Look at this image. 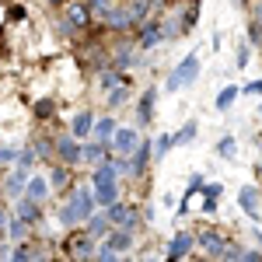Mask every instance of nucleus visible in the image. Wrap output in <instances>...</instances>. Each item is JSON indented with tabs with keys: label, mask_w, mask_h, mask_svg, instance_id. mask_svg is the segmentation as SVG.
I'll return each instance as SVG.
<instances>
[{
	"label": "nucleus",
	"mask_w": 262,
	"mask_h": 262,
	"mask_svg": "<svg viewBox=\"0 0 262 262\" xmlns=\"http://www.w3.org/2000/svg\"><path fill=\"white\" fill-rule=\"evenodd\" d=\"M7 238H11V242H25V238H28V224L21 221V217H14V221L7 224Z\"/></svg>",
	"instance_id": "29"
},
{
	"label": "nucleus",
	"mask_w": 262,
	"mask_h": 262,
	"mask_svg": "<svg viewBox=\"0 0 262 262\" xmlns=\"http://www.w3.org/2000/svg\"><path fill=\"white\" fill-rule=\"evenodd\" d=\"M150 7H154L150 0H129V4H126V11H129V21H133V28H137L140 21L150 18Z\"/></svg>",
	"instance_id": "23"
},
{
	"label": "nucleus",
	"mask_w": 262,
	"mask_h": 262,
	"mask_svg": "<svg viewBox=\"0 0 262 262\" xmlns=\"http://www.w3.org/2000/svg\"><path fill=\"white\" fill-rule=\"evenodd\" d=\"M0 196H4V182H0Z\"/></svg>",
	"instance_id": "48"
},
{
	"label": "nucleus",
	"mask_w": 262,
	"mask_h": 262,
	"mask_svg": "<svg viewBox=\"0 0 262 262\" xmlns=\"http://www.w3.org/2000/svg\"><path fill=\"white\" fill-rule=\"evenodd\" d=\"M196 248V234L192 231H175V238L168 242V259H185Z\"/></svg>",
	"instance_id": "10"
},
{
	"label": "nucleus",
	"mask_w": 262,
	"mask_h": 262,
	"mask_svg": "<svg viewBox=\"0 0 262 262\" xmlns=\"http://www.w3.org/2000/svg\"><path fill=\"white\" fill-rule=\"evenodd\" d=\"M105 158H108V140H95V143H84V147H81V161L91 164V168L101 164Z\"/></svg>",
	"instance_id": "14"
},
{
	"label": "nucleus",
	"mask_w": 262,
	"mask_h": 262,
	"mask_svg": "<svg viewBox=\"0 0 262 262\" xmlns=\"http://www.w3.org/2000/svg\"><path fill=\"white\" fill-rule=\"evenodd\" d=\"M70 182H74V175H70V164H53V171H49V189L53 192H67L70 189Z\"/></svg>",
	"instance_id": "15"
},
{
	"label": "nucleus",
	"mask_w": 262,
	"mask_h": 262,
	"mask_svg": "<svg viewBox=\"0 0 262 262\" xmlns=\"http://www.w3.org/2000/svg\"><path fill=\"white\" fill-rule=\"evenodd\" d=\"M88 234H91V238H95V242H101V238H105V234H108V227H112V224H108V213H105V210H95V213H91V217H88Z\"/></svg>",
	"instance_id": "18"
},
{
	"label": "nucleus",
	"mask_w": 262,
	"mask_h": 262,
	"mask_svg": "<svg viewBox=\"0 0 262 262\" xmlns=\"http://www.w3.org/2000/svg\"><path fill=\"white\" fill-rule=\"evenodd\" d=\"M56 158H60L63 164H81V140L74 137V133H67V137H60L56 140Z\"/></svg>",
	"instance_id": "9"
},
{
	"label": "nucleus",
	"mask_w": 262,
	"mask_h": 262,
	"mask_svg": "<svg viewBox=\"0 0 262 262\" xmlns=\"http://www.w3.org/2000/svg\"><path fill=\"white\" fill-rule=\"evenodd\" d=\"M39 252L32 248V245H25V242H14V248H11V259L14 262H25V259H35Z\"/></svg>",
	"instance_id": "31"
},
{
	"label": "nucleus",
	"mask_w": 262,
	"mask_h": 262,
	"mask_svg": "<svg viewBox=\"0 0 262 262\" xmlns=\"http://www.w3.org/2000/svg\"><path fill=\"white\" fill-rule=\"evenodd\" d=\"M25 182H28V171H25V168H14V171L4 179V192H7V196H21V192H25Z\"/></svg>",
	"instance_id": "21"
},
{
	"label": "nucleus",
	"mask_w": 262,
	"mask_h": 262,
	"mask_svg": "<svg viewBox=\"0 0 262 262\" xmlns=\"http://www.w3.org/2000/svg\"><path fill=\"white\" fill-rule=\"evenodd\" d=\"M35 161H39L35 147H21V150H18V168H25V171H28V168H32Z\"/></svg>",
	"instance_id": "33"
},
{
	"label": "nucleus",
	"mask_w": 262,
	"mask_h": 262,
	"mask_svg": "<svg viewBox=\"0 0 262 262\" xmlns=\"http://www.w3.org/2000/svg\"><path fill=\"white\" fill-rule=\"evenodd\" d=\"M35 116H39V119H49V116H53V101L39 98V101H35Z\"/></svg>",
	"instance_id": "39"
},
{
	"label": "nucleus",
	"mask_w": 262,
	"mask_h": 262,
	"mask_svg": "<svg viewBox=\"0 0 262 262\" xmlns=\"http://www.w3.org/2000/svg\"><path fill=\"white\" fill-rule=\"evenodd\" d=\"M217 154H221V158H227V161H231V158H234V154H238V150H234V137H221V140H217Z\"/></svg>",
	"instance_id": "35"
},
{
	"label": "nucleus",
	"mask_w": 262,
	"mask_h": 262,
	"mask_svg": "<svg viewBox=\"0 0 262 262\" xmlns=\"http://www.w3.org/2000/svg\"><path fill=\"white\" fill-rule=\"evenodd\" d=\"M161 39H164V25H161V21H150V18H147V21L137 25V49H140V53L154 49Z\"/></svg>",
	"instance_id": "5"
},
{
	"label": "nucleus",
	"mask_w": 262,
	"mask_h": 262,
	"mask_svg": "<svg viewBox=\"0 0 262 262\" xmlns=\"http://www.w3.org/2000/svg\"><path fill=\"white\" fill-rule=\"evenodd\" d=\"M238 4H242V7H245V4H248V0H238Z\"/></svg>",
	"instance_id": "49"
},
{
	"label": "nucleus",
	"mask_w": 262,
	"mask_h": 262,
	"mask_svg": "<svg viewBox=\"0 0 262 262\" xmlns=\"http://www.w3.org/2000/svg\"><path fill=\"white\" fill-rule=\"evenodd\" d=\"M95 210H98V203H95V189H74L70 200L56 210V217H60L63 227H81Z\"/></svg>",
	"instance_id": "1"
},
{
	"label": "nucleus",
	"mask_w": 262,
	"mask_h": 262,
	"mask_svg": "<svg viewBox=\"0 0 262 262\" xmlns=\"http://www.w3.org/2000/svg\"><path fill=\"white\" fill-rule=\"evenodd\" d=\"M105 25H108L112 32H126V28H133V21H129V11H126V7H119V4L112 7V14L105 18Z\"/></svg>",
	"instance_id": "22"
},
{
	"label": "nucleus",
	"mask_w": 262,
	"mask_h": 262,
	"mask_svg": "<svg viewBox=\"0 0 262 262\" xmlns=\"http://www.w3.org/2000/svg\"><path fill=\"white\" fill-rule=\"evenodd\" d=\"M196 242H200V248L206 252V255H221L224 245H227V238H224L221 231H200V234H196Z\"/></svg>",
	"instance_id": "13"
},
{
	"label": "nucleus",
	"mask_w": 262,
	"mask_h": 262,
	"mask_svg": "<svg viewBox=\"0 0 262 262\" xmlns=\"http://www.w3.org/2000/svg\"><path fill=\"white\" fill-rule=\"evenodd\" d=\"M11 161H18V150L14 147H0V164H11Z\"/></svg>",
	"instance_id": "40"
},
{
	"label": "nucleus",
	"mask_w": 262,
	"mask_h": 262,
	"mask_svg": "<svg viewBox=\"0 0 262 262\" xmlns=\"http://www.w3.org/2000/svg\"><path fill=\"white\" fill-rule=\"evenodd\" d=\"M234 67H248V46L238 49V63H234Z\"/></svg>",
	"instance_id": "43"
},
{
	"label": "nucleus",
	"mask_w": 262,
	"mask_h": 262,
	"mask_svg": "<svg viewBox=\"0 0 262 262\" xmlns=\"http://www.w3.org/2000/svg\"><path fill=\"white\" fill-rule=\"evenodd\" d=\"M122 101H126V81H122V84H116V88L108 91V108H119Z\"/></svg>",
	"instance_id": "36"
},
{
	"label": "nucleus",
	"mask_w": 262,
	"mask_h": 262,
	"mask_svg": "<svg viewBox=\"0 0 262 262\" xmlns=\"http://www.w3.org/2000/svg\"><path fill=\"white\" fill-rule=\"evenodd\" d=\"M70 133H74L77 140H88V137L95 133V112H88V108L77 112V116L70 119Z\"/></svg>",
	"instance_id": "12"
},
{
	"label": "nucleus",
	"mask_w": 262,
	"mask_h": 262,
	"mask_svg": "<svg viewBox=\"0 0 262 262\" xmlns=\"http://www.w3.org/2000/svg\"><path fill=\"white\" fill-rule=\"evenodd\" d=\"M63 21H67L74 32H84V28L91 25V7H88V0H70V4H63Z\"/></svg>",
	"instance_id": "4"
},
{
	"label": "nucleus",
	"mask_w": 262,
	"mask_h": 262,
	"mask_svg": "<svg viewBox=\"0 0 262 262\" xmlns=\"http://www.w3.org/2000/svg\"><path fill=\"white\" fill-rule=\"evenodd\" d=\"M116 255H119V252H116V248H112L108 242H105V245H95V259H101V262H116Z\"/></svg>",
	"instance_id": "37"
},
{
	"label": "nucleus",
	"mask_w": 262,
	"mask_h": 262,
	"mask_svg": "<svg viewBox=\"0 0 262 262\" xmlns=\"http://www.w3.org/2000/svg\"><path fill=\"white\" fill-rule=\"evenodd\" d=\"M88 7H91V18H108L116 0H88Z\"/></svg>",
	"instance_id": "30"
},
{
	"label": "nucleus",
	"mask_w": 262,
	"mask_h": 262,
	"mask_svg": "<svg viewBox=\"0 0 262 262\" xmlns=\"http://www.w3.org/2000/svg\"><path fill=\"white\" fill-rule=\"evenodd\" d=\"M203 192H206V196H203V210L213 213V210H217V200H221V185H217V182H213V185H203Z\"/></svg>",
	"instance_id": "26"
},
{
	"label": "nucleus",
	"mask_w": 262,
	"mask_h": 262,
	"mask_svg": "<svg viewBox=\"0 0 262 262\" xmlns=\"http://www.w3.org/2000/svg\"><path fill=\"white\" fill-rule=\"evenodd\" d=\"M171 147H175V133H164V137H158V140H154V158H164Z\"/></svg>",
	"instance_id": "32"
},
{
	"label": "nucleus",
	"mask_w": 262,
	"mask_h": 262,
	"mask_svg": "<svg viewBox=\"0 0 262 262\" xmlns=\"http://www.w3.org/2000/svg\"><path fill=\"white\" fill-rule=\"evenodd\" d=\"M242 259L245 262H262V252H252V248H248V252H242Z\"/></svg>",
	"instance_id": "44"
},
{
	"label": "nucleus",
	"mask_w": 262,
	"mask_h": 262,
	"mask_svg": "<svg viewBox=\"0 0 262 262\" xmlns=\"http://www.w3.org/2000/svg\"><path fill=\"white\" fill-rule=\"evenodd\" d=\"M67 255H74V259H95V238L88 231H74L70 242H67Z\"/></svg>",
	"instance_id": "7"
},
{
	"label": "nucleus",
	"mask_w": 262,
	"mask_h": 262,
	"mask_svg": "<svg viewBox=\"0 0 262 262\" xmlns=\"http://www.w3.org/2000/svg\"><path fill=\"white\" fill-rule=\"evenodd\" d=\"M238 203H242V210L248 217H259V192H255L252 185H245L242 192H238Z\"/></svg>",
	"instance_id": "24"
},
{
	"label": "nucleus",
	"mask_w": 262,
	"mask_h": 262,
	"mask_svg": "<svg viewBox=\"0 0 262 262\" xmlns=\"http://www.w3.org/2000/svg\"><path fill=\"white\" fill-rule=\"evenodd\" d=\"M245 95H262V81H252L248 88H245Z\"/></svg>",
	"instance_id": "45"
},
{
	"label": "nucleus",
	"mask_w": 262,
	"mask_h": 262,
	"mask_svg": "<svg viewBox=\"0 0 262 262\" xmlns=\"http://www.w3.org/2000/svg\"><path fill=\"white\" fill-rule=\"evenodd\" d=\"M119 126H116V119L112 116H105V119H95V137L98 140H112V133H116Z\"/></svg>",
	"instance_id": "25"
},
{
	"label": "nucleus",
	"mask_w": 262,
	"mask_h": 262,
	"mask_svg": "<svg viewBox=\"0 0 262 262\" xmlns=\"http://www.w3.org/2000/svg\"><path fill=\"white\" fill-rule=\"evenodd\" d=\"M154 108H158V88H147L140 95V105H137V122L150 126L154 122Z\"/></svg>",
	"instance_id": "11"
},
{
	"label": "nucleus",
	"mask_w": 262,
	"mask_h": 262,
	"mask_svg": "<svg viewBox=\"0 0 262 262\" xmlns=\"http://www.w3.org/2000/svg\"><path fill=\"white\" fill-rule=\"evenodd\" d=\"M234 98H238V88H234V84H227V88H224L221 95H217V101H213V105H217L221 112H227V108L234 105Z\"/></svg>",
	"instance_id": "28"
},
{
	"label": "nucleus",
	"mask_w": 262,
	"mask_h": 262,
	"mask_svg": "<svg viewBox=\"0 0 262 262\" xmlns=\"http://www.w3.org/2000/svg\"><path fill=\"white\" fill-rule=\"evenodd\" d=\"M196 77H200V56H196V53H189V56H185L182 63H175V70L168 74L164 91H168V95H175V91H182V88L196 84Z\"/></svg>",
	"instance_id": "2"
},
{
	"label": "nucleus",
	"mask_w": 262,
	"mask_h": 262,
	"mask_svg": "<svg viewBox=\"0 0 262 262\" xmlns=\"http://www.w3.org/2000/svg\"><path fill=\"white\" fill-rule=\"evenodd\" d=\"M116 200H119V182H101V185H95V203L98 206H112Z\"/></svg>",
	"instance_id": "20"
},
{
	"label": "nucleus",
	"mask_w": 262,
	"mask_h": 262,
	"mask_svg": "<svg viewBox=\"0 0 262 262\" xmlns=\"http://www.w3.org/2000/svg\"><path fill=\"white\" fill-rule=\"evenodd\" d=\"M101 182H119V161H105L95 164V175H91V185H101Z\"/></svg>",
	"instance_id": "16"
},
{
	"label": "nucleus",
	"mask_w": 262,
	"mask_h": 262,
	"mask_svg": "<svg viewBox=\"0 0 262 262\" xmlns=\"http://www.w3.org/2000/svg\"><path fill=\"white\" fill-rule=\"evenodd\" d=\"M49 179H39V175H28V182H25V196H32V200H39V203H46L49 200Z\"/></svg>",
	"instance_id": "17"
},
{
	"label": "nucleus",
	"mask_w": 262,
	"mask_h": 262,
	"mask_svg": "<svg viewBox=\"0 0 262 262\" xmlns=\"http://www.w3.org/2000/svg\"><path fill=\"white\" fill-rule=\"evenodd\" d=\"M14 217H21V221L28 224V227H35V224L42 221V203L21 192V196H18V203H14Z\"/></svg>",
	"instance_id": "8"
},
{
	"label": "nucleus",
	"mask_w": 262,
	"mask_h": 262,
	"mask_svg": "<svg viewBox=\"0 0 262 262\" xmlns=\"http://www.w3.org/2000/svg\"><path fill=\"white\" fill-rule=\"evenodd\" d=\"M4 234H7V206L0 203V238H4Z\"/></svg>",
	"instance_id": "42"
},
{
	"label": "nucleus",
	"mask_w": 262,
	"mask_h": 262,
	"mask_svg": "<svg viewBox=\"0 0 262 262\" xmlns=\"http://www.w3.org/2000/svg\"><path fill=\"white\" fill-rule=\"evenodd\" d=\"M203 185H206V179H203V175H192V179H189V192H185V196H192V192H200Z\"/></svg>",
	"instance_id": "41"
},
{
	"label": "nucleus",
	"mask_w": 262,
	"mask_h": 262,
	"mask_svg": "<svg viewBox=\"0 0 262 262\" xmlns=\"http://www.w3.org/2000/svg\"><path fill=\"white\" fill-rule=\"evenodd\" d=\"M196 133H200V129H196V122L189 119V122H185V126L179 129V133H175V143H189V140H196Z\"/></svg>",
	"instance_id": "34"
},
{
	"label": "nucleus",
	"mask_w": 262,
	"mask_h": 262,
	"mask_svg": "<svg viewBox=\"0 0 262 262\" xmlns=\"http://www.w3.org/2000/svg\"><path fill=\"white\" fill-rule=\"evenodd\" d=\"M101 210L108 213V224H112V227H137V221H140L137 210L126 206V203H119V200L112 203V206H101Z\"/></svg>",
	"instance_id": "6"
},
{
	"label": "nucleus",
	"mask_w": 262,
	"mask_h": 262,
	"mask_svg": "<svg viewBox=\"0 0 262 262\" xmlns=\"http://www.w3.org/2000/svg\"><path fill=\"white\" fill-rule=\"evenodd\" d=\"M137 143H140V129H133V126H119L116 133H112V154H119V158H129L133 150H137Z\"/></svg>",
	"instance_id": "3"
},
{
	"label": "nucleus",
	"mask_w": 262,
	"mask_h": 262,
	"mask_svg": "<svg viewBox=\"0 0 262 262\" xmlns=\"http://www.w3.org/2000/svg\"><path fill=\"white\" fill-rule=\"evenodd\" d=\"M252 18L262 21V0H255V7H252Z\"/></svg>",
	"instance_id": "46"
},
{
	"label": "nucleus",
	"mask_w": 262,
	"mask_h": 262,
	"mask_svg": "<svg viewBox=\"0 0 262 262\" xmlns=\"http://www.w3.org/2000/svg\"><path fill=\"white\" fill-rule=\"evenodd\" d=\"M248 42H252L255 49H262V21L252 18V25H248Z\"/></svg>",
	"instance_id": "38"
},
{
	"label": "nucleus",
	"mask_w": 262,
	"mask_h": 262,
	"mask_svg": "<svg viewBox=\"0 0 262 262\" xmlns=\"http://www.w3.org/2000/svg\"><path fill=\"white\" fill-rule=\"evenodd\" d=\"M46 4H49V7H63L67 0H46Z\"/></svg>",
	"instance_id": "47"
},
{
	"label": "nucleus",
	"mask_w": 262,
	"mask_h": 262,
	"mask_svg": "<svg viewBox=\"0 0 262 262\" xmlns=\"http://www.w3.org/2000/svg\"><path fill=\"white\" fill-rule=\"evenodd\" d=\"M105 242L112 245L116 252H126V248H133V227H116V231H108V234H105Z\"/></svg>",
	"instance_id": "19"
},
{
	"label": "nucleus",
	"mask_w": 262,
	"mask_h": 262,
	"mask_svg": "<svg viewBox=\"0 0 262 262\" xmlns=\"http://www.w3.org/2000/svg\"><path fill=\"white\" fill-rule=\"evenodd\" d=\"M35 154H39L42 161H53V158H56V140H49V137H39V140H35Z\"/></svg>",
	"instance_id": "27"
}]
</instances>
